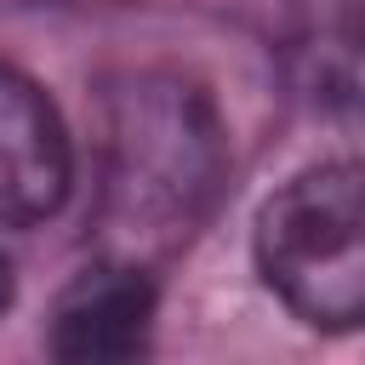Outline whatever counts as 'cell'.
Instances as JSON below:
<instances>
[{
	"mask_svg": "<svg viewBox=\"0 0 365 365\" xmlns=\"http://www.w3.org/2000/svg\"><path fill=\"white\" fill-rule=\"evenodd\" d=\"M222 182L211 97L177 74H131L103 120V222L125 245L182 240Z\"/></svg>",
	"mask_w": 365,
	"mask_h": 365,
	"instance_id": "6da1fadb",
	"label": "cell"
},
{
	"mask_svg": "<svg viewBox=\"0 0 365 365\" xmlns=\"http://www.w3.org/2000/svg\"><path fill=\"white\" fill-rule=\"evenodd\" d=\"M257 268L302 325H365V160L297 171L257 217Z\"/></svg>",
	"mask_w": 365,
	"mask_h": 365,
	"instance_id": "7a4b0ae2",
	"label": "cell"
},
{
	"mask_svg": "<svg viewBox=\"0 0 365 365\" xmlns=\"http://www.w3.org/2000/svg\"><path fill=\"white\" fill-rule=\"evenodd\" d=\"M74 182V148L57 103L11 63H0V222H46Z\"/></svg>",
	"mask_w": 365,
	"mask_h": 365,
	"instance_id": "3957f363",
	"label": "cell"
},
{
	"mask_svg": "<svg viewBox=\"0 0 365 365\" xmlns=\"http://www.w3.org/2000/svg\"><path fill=\"white\" fill-rule=\"evenodd\" d=\"M154 279L137 262H97L74 274L51 308V354L68 365H120L148 348Z\"/></svg>",
	"mask_w": 365,
	"mask_h": 365,
	"instance_id": "277c9868",
	"label": "cell"
},
{
	"mask_svg": "<svg viewBox=\"0 0 365 365\" xmlns=\"http://www.w3.org/2000/svg\"><path fill=\"white\" fill-rule=\"evenodd\" d=\"M285 74L325 108H365V0H285Z\"/></svg>",
	"mask_w": 365,
	"mask_h": 365,
	"instance_id": "5b68a950",
	"label": "cell"
},
{
	"mask_svg": "<svg viewBox=\"0 0 365 365\" xmlns=\"http://www.w3.org/2000/svg\"><path fill=\"white\" fill-rule=\"evenodd\" d=\"M6 308H11V262L0 257V314H6Z\"/></svg>",
	"mask_w": 365,
	"mask_h": 365,
	"instance_id": "8992f818",
	"label": "cell"
}]
</instances>
